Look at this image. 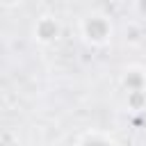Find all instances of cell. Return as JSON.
Wrapping results in <instances>:
<instances>
[{
    "label": "cell",
    "mask_w": 146,
    "mask_h": 146,
    "mask_svg": "<svg viewBox=\"0 0 146 146\" xmlns=\"http://www.w3.org/2000/svg\"><path fill=\"white\" fill-rule=\"evenodd\" d=\"M23 0H0V5H5V7H16V5H21Z\"/></svg>",
    "instance_id": "ba28073f"
},
{
    "label": "cell",
    "mask_w": 146,
    "mask_h": 146,
    "mask_svg": "<svg viewBox=\"0 0 146 146\" xmlns=\"http://www.w3.org/2000/svg\"><path fill=\"white\" fill-rule=\"evenodd\" d=\"M32 34H34V39H36L39 43L50 46V43H55V41L59 39V34H62V25H59V21H57L55 16H41V18L34 23Z\"/></svg>",
    "instance_id": "7a4b0ae2"
},
{
    "label": "cell",
    "mask_w": 146,
    "mask_h": 146,
    "mask_svg": "<svg viewBox=\"0 0 146 146\" xmlns=\"http://www.w3.org/2000/svg\"><path fill=\"white\" fill-rule=\"evenodd\" d=\"M121 82H123L125 91H137V89H146V71H141V68L132 66V68H128V71L123 73Z\"/></svg>",
    "instance_id": "3957f363"
},
{
    "label": "cell",
    "mask_w": 146,
    "mask_h": 146,
    "mask_svg": "<svg viewBox=\"0 0 146 146\" xmlns=\"http://www.w3.org/2000/svg\"><path fill=\"white\" fill-rule=\"evenodd\" d=\"M78 146H116L107 135H103V132H89Z\"/></svg>",
    "instance_id": "5b68a950"
},
{
    "label": "cell",
    "mask_w": 146,
    "mask_h": 146,
    "mask_svg": "<svg viewBox=\"0 0 146 146\" xmlns=\"http://www.w3.org/2000/svg\"><path fill=\"white\" fill-rule=\"evenodd\" d=\"M137 14L146 21V0H137Z\"/></svg>",
    "instance_id": "52a82bcc"
},
{
    "label": "cell",
    "mask_w": 146,
    "mask_h": 146,
    "mask_svg": "<svg viewBox=\"0 0 146 146\" xmlns=\"http://www.w3.org/2000/svg\"><path fill=\"white\" fill-rule=\"evenodd\" d=\"M82 39L91 46H105L112 39V21L105 14H89L80 23Z\"/></svg>",
    "instance_id": "6da1fadb"
},
{
    "label": "cell",
    "mask_w": 146,
    "mask_h": 146,
    "mask_svg": "<svg viewBox=\"0 0 146 146\" xmlns=\"http://www.w3.org/2000/svg\"><path fill=\"white\" fill-rule=\"evenodd\" d=\"M139 39H141V27L137 23H130L125 27V41L128 43H139Z\"/></svg>",
    "instance_id": "8992f818"
},
{
    "label": "cell",
    "mask_w": 146,
    "mask_h": 146,
    "mask_svg": "<svg viewBox=\"0 0 146 146\" xmlns=\"http://www.w3.org/2000/svg\"><path fill=\"white\" fill-rule=\"evenodd\" d=\"M125 103L132 112H141L146 110V89H137V91H128Z\"/></svg>",
    "instance_id": "277c9868"
}]
</instances>
